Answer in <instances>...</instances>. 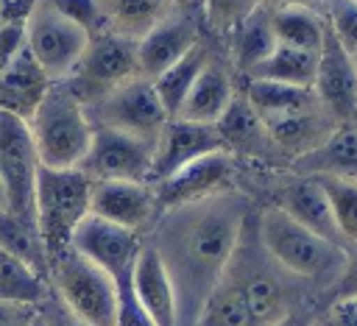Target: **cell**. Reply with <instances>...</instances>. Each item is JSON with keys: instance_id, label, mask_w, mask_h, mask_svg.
Returning <instances> with one entry per match:
<instances>
[{"instance_id": "obj_1", "label": "cell", "mask_w": 357, "mask_h": 326, "mask_svg": "<svg viewBox=\"0 0 357 326\" xmlns=\"http://www.w3.org/2000/svg\"><path fill=\"white\" fill-rule=\"evenodd\" d=\"M251 209V198L234 187L195 203L165 209L145 234L170 276L178 326H198Z\"/></svg>"}, {"instance_id": "obj_2", "label": "cell", "mask_w": 357, "mask_h": 326, "mask_svg": "<svg viewBox=\"0 0 357 326\" xmlns=\"http://www.w3.org/2000/svg\"><path fill=\"white\" fill-rule=\"evenodd\" d=\"M245 298L254 320L259 326H273L276 320L301 312V309H315L310 301H315V293L301 284L298 279L287 276L259 245L257 228H254V209L240 231L237 248L226 265L223 273Z\"/></svg>"}, {"instance_id": "obj_3", "label": "cell", "mask_w": 357, "mask_h": 326, "mask_svg": "<svg viewBox=\"0 0 357 326\" xmlns=\"http://www.w3.org/2000/svg\"><path fill=\"white\" fill-rule=\"evenodd\" d=\"M254 228L265 254L287 276L307 284L315 295H329L343 273L346 248L307 231L271 203L254 209Z\"/></svg>"}, {"instance_id": "obj_4", "label": "cell", "mask_w": 357, "mask_h": 326, "mask_svg": "<svg viewBox=\"0 0 357 326\" xmlns=\"http://www.w3.org/2000/svg\"><path fill=\"white\" fill-rule=\"evenodd\" d=\"M28 131L39 164L53 170L78 167L92 139L89 114L64 81L50 84L47 95L28 120Z\"/></svg>"}, {"instance_id": "obj_5", "label": "cell", "mask_w": 357, "mask_h": 326, "mask_svg": "<svg viewBox=\"0 0 357 326\" xmlns=\"http://www.w3.org/2000/svg\"><path fill=\"white\" fill-rule=\"evenodd\" d=\"M89 198H92V181L78 167L53 170L39 164L36 189H33V223L47 265L50 259H56L70 248L73 231L89 215Z\"/></svg>"}, {"instance_id": "obj_6", "label": "cell", "mask_w": 357, "mask_h": 326, "mask_svg": "<svg viewBox=\"0 0 357 326\" xmlns=\"http://www.w3.org/2000/svg\"><path fill=\"white\" fill-rule=\"evenodd\" d=\"M50 293L84 323L114 326L117 323V284L92 262L75 251H64L47 265Z\"/></svg>"}, {"instance_id": "obj_7", "label": "cell", "mask_w": 357, "mask_h": 326, "mask_svg": "<svg viewBox=\"0 0 357 326\" xmlns=\"http://www.w3.org/2000/svg\"><path fill=\"white\" fill-rule=\"evenodd\" d=\"M137 75H139L137 42L103 28V31L89 33L86 50L64 84L86 109L98 98H103L109 89H114V86H120Z\"/></svg>"}, {"instance_id": "obj_8", "label": "cell", "mask_w": 357, "mask_h": 326, "mask_svg": "<svg viewBox=\"0 0 357 326\" xmlns=\"http://www.w3.org/2000/svg\"><path fill=\"white\" fill-rule=\"evenodd\" d=\"M89 33L53 11L47 3L33 0L25 14V47L42 72L56 84L67 81L86 50Z\"/></svg>"}, {"instance_id": "obj_9", "label": "cell", "mask_w": 357, "mask_h": 326, "mask_svg": "<svg viewBox=\"0 0 357 326\" xmlns=\"http://www.w3.org/2000/svg\"><path fill=\"white\" fill-rule=\"evenodd\" d=\"M89 123L100 128H114L139 139L156 142L159 131L170 120L153 92V84L148 78H131L114 89H109L103 98H98L92 106H86Z\"/></svg>"}, {"instance_id": "obj_10", "label": "cell", "mask_w": 357, "mask_h": 326, "mask_svg": "<svg viewBox=\"0 0 357 326\" xmlns=\"http://www.w3.org/2000/svg\"><path fill=\"white\" fill-rule=\"evenodd\" d=\"M36 173H39V159L28 123L0 111V181L8 195V212L28 223H33Z\"/></svg>"}, {"instance_id": "obj_11", "label": "cell", "mask_w": 357, "mask_h": 326, "mask_svg": "<svg viewBox=\"0 0 357 326\" xmlns=\"http://www.w3.org/2000/svg\"><path fill=\"white\" fill-rule=\"evenodd\" d=\"M153 159V142L114 128L92 125V139L78 170L89 181H145Z\"/></svg>"}, {"instance_id": "obj_12", "label": "cell", "mask_w": 357, "mask_h": 326, "mask_svg": "<svg viewBox=\"0 0 357 326\" xmlns=\"http://www.w3.org/2000/svg\"><path fill=\"white\" fill-rule=\"evenodd\" d=\"M142 242H145L142 234L120 228L95 215H86L70 237V251L100 267L114 284H126L131 281V270Z\"/></svg>"}, {"instance_id": "obj_13", "label": "cell", "mask_w": 357, "mask_h": 326, "mask_svg": "<svg viewBox=\"0 0 357 326\" xmlns=\"http://www.w3.org/2000/svg\"><path fill=\"white\" fill-rule=\"evenodd\" d=\"M237 170H240V159L231 156L229 150L206 153V156L190 162L187 167H181L178 173H173L170 178L153 184L159 209L165 212L173 206L195 203V201L212 198L218 192L234 189L237 187Z\"/></svg>"}, {"instance_id": "obj_14", "label": "cell", "mask_w": 357, "mask_h": 326, "mask_svg": "<svg viewBox=\"0 0 357 326\" xmlns=\"http://www.w3.org/2000/svg\"><path fill=\"white\" fill-rule=\"evenodd\" d=\"M201 39H206L201 17L173 8L145 36L137 39V70L139 78H159L181 56H187Z\"/></svg>"}, {"instance_id": "obj_15", "label": "cell", "mask_w": 357, "mask_h": 326, "mask_svg": "<svg viewBox=\"0 0 357 326\" xmlns=\"http://www.w3.org/2000/svg\"><path fill=\"white\" fill-rule=\"evenodd\" d=\"M215 150H226L218 125H201V123L173 117L165 123V128L159 131V137L153 142L148 184L153 187V184L165 181L173 173H178L181 167H187L190 162H195L206 153H215Z\"/></svg>"}, {"instance_id": "obj_16", "label": "cell", "mask_w": 357, "mask_h": 326, "mask_svg": "<svg viewBox=\"0 0 357 326\" xmlns=\"http://www.w3.org/2000/svg\"><path fill=\"white\" fill-rule=\"evenodd\" d=\"M89 215L145 237L162 209L153 187L145 181H92Z\"/></svg>"}, {"instance_id": "obj_17", "label": "cell", "mask_w": 357, "mask_h": 326, "mask_svg": "<svg viewBox=\"0 0 357 326\" xmlns=\"http://www.w3.org/2000/svg\"><path fill=\"white\" fill-rule=\"evenodd\" d=\"M312 95H315L318 106L337 125L357 123V72H354L351 56L329 36V31H326L324 47L318 53Z\"/></svg>"}, {"instance_id": "obj_18", "label": "cell", "mask_w": 357, "mask_h": 326, "mask_svg": "<svg viewBox=\"0 0 357 326\" xmlns=\"http://www.w3.org/2000/svg\"><path fill=\"white\" fill-rule=\"evenodd\" d=\"M271 206L282 209L290 220H296L307 231H312V234H318V237L346 248L340 234H337V226H335V217H332V206H329L326 192L318 184V178L298 176V173L284 176L276 184V189H273Z\"/></svg>"}, {"instance_id": "obj_19", "label": "cell", "mask_w": 357, "mask_h": 326, "mask_svg": "<svg viewBox=\"0 0 357 326\" xmlns=\"http://www.w3.org/2000/svg\"><path fill=\"white\" fill-rule=\"evenodd\" d=\"M234 98H237L234 70L229 67L223 50L215 47L209 61L204 64L201 75L195 78L192 89L187 92L176 117L190 120V123H201V125H218L223 120V114L229 111Z\"/></svg>"}, {"instance_id": "obj_20", "label": "cell", "mask_w": 357, "mask_h": 326, "mask_svg": "<svg viewBox=\"0 0 357 326\" xmlns=\"http://www.w3.org/2000/svg\"><path fill=\"white\" fill-rule=\"evenodd\" d=\"M259 123L265 125L279 156H284L287 162H296L298 156L310 153L337 128V123L318 106V100L304 109H296V111H287L279 117H268Z\"/></svg>"}, {"instance_id": "obj_21", "label": "cell", "mask_w": 357, "mask_h": 326, "mask_svg": "<svg viewBox=\"0 0 357 326\" xmlns=\"http://www.w3.org/2000/svg\"><path fill=\"white\" fill-rule=\"evenodd\" d=\"M131 293L156 326H178L176 293H173L170 276L148 240L142 242L134 270H131Z\"/></svg>"}, {"instance_id": "obj_22", "label": "cell", "mask_w": 357, "mask_h": 326, "mask_svg": "<svg viewBox=\"0 0 357 326\" xmlns=\"http://www.w3.org/2000/svg\"><path fill=\"white\" fill-rule=\"evenodd\" d=\"M50 78L33 61L28 47H22L8 67L0 70V111L14 114L20 120H31L36 106L50 89Z\"/></svg>"}, {"instance_id": "obj_23", "label": "cell", "mask_w": 357, "mask_h": 326, "mask_svg": "<svg viewBox=\"0 0 357 326\" xmlns=\"http://www.w3.org/2000/svg\"><path fill=\"white\" fill-rule=\"evenodd\" d=\"M290 173L298 176H335L357 181V123L337 125L318 148L290 162Z\"/></svg>"}, {"instance_id": "obj_24", "label": "cell", "mask_w": 357, "mask_h": 326, "mask_svg": "<svg viewBox=\"0 0 357 326\" xmlns=\"http://www.w3.org/2000/svg\"><path fill=\"white\" fill-rule=\"evenodd\" d=\"M276 36H273V28H271V17L268 11L259 6L254 14H248L243 22H237L226 39H223V56L229 61V67L234 72H240L243 78L257 70L273 50H276Z\"/></svg>"}, {"instance_id": "obj_25", "label": "cell", "mask_w": 357, "mask_h": 326, "mask_svg": "<svg viewBox=\"0 0 357 326\" xmlns=\"http://www.w3.org/2000/svg\"><path fill=\"white\" fill-rule=\"evenodd\" d=\"M212 50H215V45H212L209 39H201L187 56H181L173 67H167L159 78L151 81V84H153V92H156V98H159V103H162V109H165V114H167L170 120L178 114V109H181L187 92L192 89V84H195V78L201 75L204 64L209 61Z\"/></svg>"}, {"instance_id": "obj_26", "label": "cell", "mask_w": 357, "mask_h": 326, "mask_svg": "<svg viewBox=\"0 0 357 326\" xmlns=\"http://www.w3.org/2000/svg\"><path fill=\"white\" fill-rule=\"evenodd\" d=\"M100 8L109 31L137 42L162 17L173 11V3L170 0H100Z\"/></svg>"}, {"instance_id": "obj_27", "label": "cell", "mask_w": 357, "mask_h": 326, "mask_svg": "<svg viewBox=\"0 0 357 326\" xmlns=\"http://www.w3.org/2000/svg\"><path fill=\"white\" fill-rule=\"evenodd\" d=\"M243 98L259 120L279 117V114H287V111L315 103L312 89L290 86V84H279V81H262V78H245Z\"/></svg>"}, {"instance_id": "obj_28", "label": "cell", "mask_w": 357, "mask_h": 326, "mask_svg": "<svg viewBox=\"0 0 357 326\" xmlns=\"http://www.w3.org/2000/svg\"><path fill=\"white\" fill-rule=\"evenodd\" d=\"M271 28L279 45L298 47L307 53H321L326 39V20L307 8H279L268 11Z\"/></svg>"}, {"instance_id": "obj_29", "label": "cell", "mask_w": 357, "mask_h": 326, "mask_svg": "<svg viewBox=\"0 0 357 326\" xmlns=\"http://www.w3.org/2000/svg\"><path fill=\"white\" fill-rule=\"evenodd\" d=\"M50 295V281L31 265L14 259L11 254L0 251V301L22 304V306H42Z\"/></svg>"}, {"instance_id": "obj_30", "label": "cell", "mask_w": 357, "mask_h": 326, "mask_svg": "<svg viewBox=\"0 0 357 326\" xmlns=\"http://www.w3.org/2000/svg\"><path fill=\"white\" fill-rule=\"evenodd\" d=\"M315 70H318V53L276 45V50L257 70H251L245 78H262V81H279V84L312 89Z\"/></svg>"}, {"instance_id": "obj_31", "label": "cell", "mask_w": 357, "mask_h": 326, "mask_svg": "<svg viewBox=\"0 0 357 326\" xmlns=\"http://www.w3.org/2000/svg\"><path fill=\"white\" fill-rule=\"evenodd\" d=\"M0 251L11 254L14 259H20V262L31 265L33 270H39L42 276H47V256H45L36 226L11 212H0Z\"/></svg>"}, {"instance_id": "obj_32", "label": "cell", "mask_w": 357, "mask_h": 326, "mask_svg": "<svg viewBox=\"0 0 357 326\" xmlns=\"http://www.w3.org/2000/svg\"><path fill=\"white\" fill-rule=\"evenodd\" d=\"M326 192V201L332 206V217L337 226V234L349 248L357 245V181L354 178H335V176H312Z\"/></svg>"}, {"instance_id": "obj_33", "label": "cell", "mask_w": 357, "mask_h": 326, "mask_svg": "<svg viewBox=\"0 0 357 326\" xmlns=\"http://www.w3.org/2000/svg\"><path fill=\"white\" fill-rule=\"evenodd\" d=\"M198 326H259L243 298V293L223 276L215 287V293L209 295Z\"/></svg>"}, {"instance_id": "obj_34", "label": "cell", "mask_w": 357, "mask_h": 326, "mask_svg": "<svg viewBox=\"0 0 357 326\" xmlns=\"http://www.w3.org/2000/svg\"><path fill=\"white\" fill-rule=\"evenodd\" d=\"M259 8V0H201V25L206 39H226V33Z\"/></svg>"}, {"instance_id": "obj_35", "label": "cell", "mask_w": 357, "mask_h": 326, "mask_svg": "<svg viewBox=\"0 0 357 326\" xmlns=\"http://www.w3.org/2000/svg\"><path fill=\"white\" fill-rule=\"evenodd\" d=\"M326 31L346 50H357V3L354 0H326Z\"/></svg>"}, {"instance_id": "obj_36", "label": "cell", "mask_w": 357, "mask_h": 326, "mask_svg": "<svg viewBox=\"0 0 357 326\" xmlns=\"http://www.w3.org/2000/svg\"><path fill=\"white\" fill-rule=\"evenodd\" d=\"M42 3H47L53 11H59L61 17H67L70 22H75L86 33H95V31L106 28L100 0H42Z\"/></svg>"}, {"instance_id": "obj_37", "label": "cell", "mask_w": 357, "mask_h": 326, "mask_svg": "<svg viewBox=\"0 0 357 326\" xmlns=\"http://www.w3.org/2000/svg\"><path fill=\"white\" fill-rule=\"evenodd\" d=\"M310 326H357V295H340L324 301L312 312Z\"/></svg>"}, {"instance_id": "obj_38", "label": "cell", "mask_w": 357, "mask_h": 326, "mask_svg": "<svg viewBox=\"0 0 357 326\" xmlns=\"http://www.w3.org/2000/svg\"><path fill=\"white\" fill-rule=\"evenodd\" d=\"M22 47H25V20L0 22V70L8 67Z\"/></svg>"}, {"instance_id": "obj_39", "label": "cell", "mask_w": 357, "mask_h": 326, "mask_svg": "<svg viewBox=\"0 0 357 326\" xmlns=\"http://www.w3.org/2000/svg\"><path fill=\"white\" fill-rule=\"evenodd\" d=\"M340 295H357V245L346 251V265H343V273H340L337 284L329 290L326 301H329V298H340Z\"/></svg>"}, {"instance_id": "obj_40", "label": "cell", "mask_w": 357, "mask_h": 326, "mask_svg": "<svg viewBox=\"0 0 357 326\" xmlns=\"http://www.w3.org/2000/svg\"><path fill=\"white\" fill-rule=\"evenodd\" d=\"M39 312L45 315V320H47V326H89V323H84V320H78L53 293L47 295V301L39 306Z\"/></svg>"}, {"instance_id": "obj_41", "label": "cell", "mask_w": 357, "mask_h": 326, "mask_svg": "<svg viewBox=\"0 0 357 326\" xmlns=\"http://www.w3.org/2000/svg\"><path fill=\"white\" fill-rule=\"evenodd\" d=\"M36 312H39L36 306H22V304L0 301V326H25Z\"/></svg>"}, {"instance_id": "obj_42", "label": "cell", "mask_w": 357, "mask_h": 326, "mask_svg": "<svg viewBox=\"0 0 357 326\" xmlns=\"http://www.w3.org/2000/svg\"><path fill=\"white\" fill-rule=\"evenodd\" d=\"M265 11H279V8H307L315 14H326V0H259Z\"/></svg>"}, {"instance_id": "obj_43", "label": "cell", "mask_w": 357, "mask_h": 326, "mask_svg": "<svg viewBox=\"0 0 357 326\" xmlns=\"http://www.w3.org/2000/svg\"><path fill=\"white\" fill-rule=\"evenodd\" d=\"M33 0H0V22L6 20H25Z\"/></svg>"}, {"instance_id": "obj_44", "label": "cell", "mask_w": 357, "mask_h": 326, "mask_svg": "<svg viewBox=\"0 0 357 326\" xmlns=\"http://www.w3.org/2000/svg\"><path fill=\"white\" fill-rule=\"evenodd\" d=\"M312 312H315V309H301V312H293V315H287V318L276 320L273 326H310Z\"/></svg>"}, {"instance_id": "obj_45", "label": "cell", "mask_w": 357, "mask_h": 326, "mask_svg": "<svg viewBox=\"0 0 357 326\" xmlns=\"http://www.w3.org/2000/svg\"><path fill=\"white\" fill-rule=\"evenodd\" d=\"M170 3H173V8H178V11H187V14L201 17V0H170Z\"/></svg>"}, {"instance_id": "obj_46", "label": "cell", "mask_w": 357, "mask_h": 326, "mask_svg": "<svg viewBox=\"0 0 357 326\" xmlns=\"http://www.w3.org/2000/svg\"><path fill=\"white\" fill-rule=\"evenodd\" d=\"M0 212H8V195H6L3 181H0Z\"/></svg>"}, {"instance_id": "obj_47", "label": "cell", "mask_w": 357, "mask_h": 326, "mask_svg": "<svg viewBox=\"0 0 357 326\" xmlns=\"http://www.w3.org/2000/svg\"><path fill=\"white\" fill-rule=\"evenodd\" d=\"M25 326H47V320H45V315H42V312H36Z\"/></svg>"}, {"instance_id": "obj_48", "label": "cell", "mask_w": 357, "mask_h": 326, "mask_svg": "<svg viewBox=\"0 0 357 326\" xmlns=\"http://www.w3.org/2000/svg\"><path fill=\"white\" fill-rule=\"evenodd\" d=\"M349 56H351V64H354V72H357V50H354V53H349Z\"/></svg>"}, {"instance_id": "obj_49", "label": "cell", "mask_w": 357, "mask_h": 326, "mask_svg": "<svg viewBox=\"0 0 357 326\" xmlns=\"http://www.w3.org/2000/svg\"><path fill=\"white\" fill-rule=\"evenodd\" d=\"M354 3H357V0H354Z\"/></svg>"}]
</instances>
